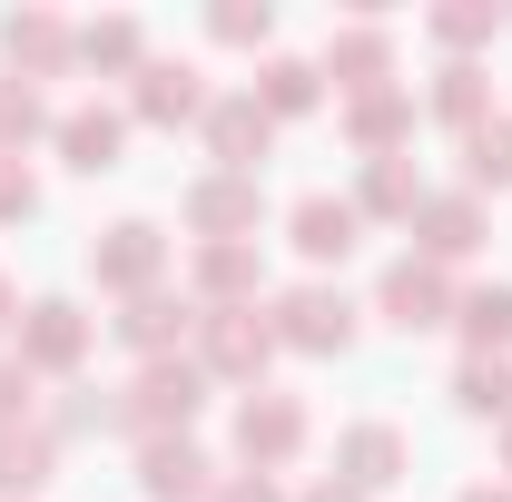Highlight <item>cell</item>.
<instances>
[{
	"label": "cell",
	"instance_id": "cell-6",
	"mask_svg": "<svg viewBox=\"0 0 512 502\" xmlns=\"http://www.w3.org/2000/svg\"><path fill=\"white\" fill-rule=\"evenodd\" d=\"M89 276H99L109 296H148V286L168 276V227H148V217H119V227L89 247Z\"/></svg>",
	"mask_w": 512,
	"mask_h": 502
},
{
	"label": "cell",
	"instance_id": "cell-8",
	"mask_svg": "<svg viewBox=\"0 0 512 502\" xmlns=\"http://www.w3.org/2000/svg\"><path fill=\"white\" fill-rule=\"evenodd\" d=\"M207 69L197 60H148L138 79H128V119H148V128H188V119H207Z\"/></svg>",
	"mask_w": 512,
	"mask_h": 502
},
{
	"label": "cell",
	"instance_id": "cell-4",
	"mask_svg": "<svg viewBox=\"0 0 512 502\" xmlns=\"http://www.w3.org/2000/svg\"><path fill=\"white\" fill-rule=\"evenodd\" d=\"M375 315L394 335H434V325H453V276L434 256H394L384 286H375Z\"/></svg>",
	"mask_w": 512,
	"mask_h": 502
},
{
	"label": "cell",
	"instance_id": "cell-11",
	"mask_svg": "<svg viewBox=\"0 0 512 502\" xmlns=\"http://www.w3.org/2000/svg\"><path fill=\"white\" fill-rule=\"evenodd\" d=\"M197 315H207L197 296H168V286H148V296H128L109 325H119V345H128V355H148V365H158V355H178V345L197 335Z\"/></svg>",
	"mask_w": 512,
	"mask_h": 502
},
{
	"label": "cell",
	"instance_id": "cell-28",
	"mask_svg": "<svg viewBox=\"0 0 512 502\" xmlns=\"http://www.w3.org/2000/svg\"><path fill=\"white\" fill-rule=\"evenodd\" d=\"M40 128H60V109H50L30 79H10V69H0V158H20Z\"/></svg>",
	"mask_w": 512,
	"mask_h": 502
},
{
	"label": "cell",
	"instance_id": "cell-25",
	"mask_svg": "<svg viewBox=\"0 0 512 502\" xmlns=\"http://www.w3.org/2000/svg\"><path fill=\"white\" fill-rule=\"evenodd\" d=\"M453 404H463L473 424H483V414L512 424V355H463V365H453Z\"/></svg>",
	"mask_w": 512,
	"mask_h": 502
},
{
	"label": "cell",
	"instance_id": "cell-34",
	"mask_svg": "<svg viewBox=\"0 0 512 502\" xmlns=\"http://www.w3.org/2000/svg\"><path fill=\"white\" fill-rule=\"evenodd\" d=\"M217 502H286V493H276V473H237V483H217Z\"/></svg>",
	"mask_w": 512,
	"mask_h": 502
},
{
	"label": "cell",
	"instance_id": "cell-35",
	"mask_svg": "<svg viewBox=\"0 0 512 502\" xmlns=\"http://www.w3.org/2000/svg\"><path fill=\"white\" fill-rule=\"evenodd\" d=\"M306 502H365V493H355V483H316Z\"/></svg>",
	"mask_w": 512,
	"mask_h": 502
},
{
	"label": "cell",
	"instance_id": "cell-22",
	"mask_svg": "<svg viewBox=\"0 0 512 502\" xmlns=\"http://www.w3.org/2000/svg\"><path fill=\"white\" fill-rule=\"evenodd\" d=\"M434 119L473 138V128L493 119V69H483V60H444V69H434Z\"/></svg>",
	"mask_w": 512,
	"mask_h": 502
},
{
	"label": "cell",
	"instance_id": "cell-13",
	"mask_svg": "<svg viewBox=\"0 0 512 502\" xmlns=\"http://www.w3.org/2000/svg\"><path fill=\"white\" fill-rule=\"evenodd\" d=\"M138 493L148 502H217V463L188 434H148L138 443Z\"/></svg>",
	"mask_w": 512,
	"mask_h": 502
},
{
	"label": "cell",
	"instance_id": "cell-31",
	"mask_svg": "<svg viewBox=\"0 0 512 502\" xmlns=\"http://www.w3.org/2000/svg\"><path fill=\"white\" fill-rule=\"evenodd\" d=\"M207 30H217L227 50H256V40L276 30V10H266V0H217V10H207Z\"/></svg>",
	"mask_w": 512,
	"mask_h": 502
},
{
	"label": "cell",
	"instance_id": "cell-2",
	"mask_svg": "<svg viewBox=\"0 0 512 502\" xmlns=\"http://www.w3.org/2000/svg\"><path fill=\"white\" fill-rule=\"evenodd\" d=\"M355 296L335 286V276H306V286H286L276 296V345H296V355H345L355 345Z\"/></svg>",
	"mask_w": 512,
	"mask_h": 502
},
{
	"label": "cell",
	"instance_id": "cell-9",
	"mask_svg": "<svg viewBox=\"0 0 512 502\" xmlns=\"http://www.w3.org/2000/svg\"><path fill=\"white\" fill-rule=\"evenodd\" d=\"M256 217H266V197H256V178H237V168H207L188 188V227L207 237V247H247Z\"/></svg>",
	"mask_w": 512,
	"mask_h": 502
},
{
	"label": "cell",
	"instance_id": "cell-32",
	"mask_svg": "<svg viewBox=\"0 0 512 502\" xmlns=\"http://www.w3.org/2000/svg\"><path fill=\"white\" fill-rule=\"evenodd\" d=\"M30 394H40V375H30L20 355H0V434H10V424H30Z\"/></svg>",
	"mask_w": 512,
	"mask_h": 502
},
{
	"label": "cell",
	"instance_id": "cell-36",
	"mask_svg": "<svg viewBox=\"0 0 512 502\" xmlns=\"http://www.w3.org/2000/svg\"><path fill=\"white\" fill-rule=\"evenodd\" d=\"M10 315H20V286H10V276H0V335H10Z\"/></svg>",
	"mask_w": 512,
	"mask_h": 502
},
{
	"label": "cell",
	"instance_id": "cell-16",
	"mask_svg": "<svg viewBox=\"0 0 512 502\" xmlns=\"http://www.w3.org/2000/svg\"><path fill=\"white\" fill-rule=\"evenodd\" d=\"M50 138H60V158L79 168V178H109L119 148H128V109H109V99H69Z\"/></svg>",
	"mask_w": 512,
	"mask_h": 502
},
{
	"label": "cell",
	"instance_id": "cell-7",
	"mask_svg": "<svg viewBox=\"0 0 512 502\" xmlns=\"http://www.w3.org/2000/svg\"><path fill=\"white\" fill-rule=\"evenodd\" d=\"M0 50H10V79H69L79 69V30H69L60 10H10L0 20Z\"/></svg>",
	"mask_w": 512,
	"mask_h": 502
},
{
	"label": "cell",
	"instance_id": "cell-37",
	"mask_svg": "<svg viewBox=\"0 0 512 502\" xmlns=\"http://www.w3.org/2000/svg\"><path fill=\"white\" fill-rule=\"evenodd\" d=\"M463 502H512V483H473V493H463Z\"/></svg>",
	"mask_w": 512,
	"mask_h": 502
},
{
	"label": "cell",
	"instance_id": "cell-29",
	"mask_svg": "<svg viewBox=\"0 0 512 502\" xmlns=\"http://www.w3.org/2000/svg\"><path fill=\"white\" fill-rule=\"evenodd\" d=\"M424 30H434V40H444L453 60H473V50H483V40H503V10H493V0H444V10H434V20H424Z\"/></svg>",
	"mask_w": 512,
	"mask_h": 502
},
{
	"label": "cell",
	"instance_id": "cell-27",
	"mask_svg": "<svg viewBox=\"0 0 512 502\" xmlns=\"http://www.w3.org/2000/svg\"><path fill=\"white\" fill-rule=\"evenodd\" d=\"M316 99H325V69L316 60H266V69H256V109H266V119H306Z\"/></svg>",
	"mask_w": 512,
	"mask_h": 502
},
{
	"label": "cell",
	"instance_id": "cell-5",
	"mask_svg": "<svg viewBox=\"0 0 512 502\" xmlns=\"http://www.w3.org/2000/svg\"><path fill=\"white\" fill-rule=\"evenodd\" d=\"M306 434H316V424H306L296 394H266V384H256L247 404H237V453H247V473H286V463L306 453Z\"/></svg>",
	"mask_w": 512,
	"mask_h": 502
},
{
	"label": "cell",
	"instance_id": "cell-24",
	"mask_svg": "<svg viewBox=\"0 0 512 502\" xmlns=\"http://www.w3.org/2000/svg\"><path fill=\"white\" fill-rule=\"evenodd\" d=\"M50 463H60L50 424H10V434H0V502L40 493V483H50Z\"/></svg>",
	"mask_w": 512,
	"mask_h": 502
},
{
	"label": "cell",
	"instance_id": "cell-38",
	"mask_svg": "<svg viewBox=\"0 0 512 502\" xmlns=\"http://www.w3.org/2000/svg\"><path fill=\"white\" fill-rule=\"evenodd\" d=\"M503 463H512V424H503Z\"/></svg>",
	"mask_w": 512,
	"mask_h": 502
},
{
	"label": "cell",
	"instance_id": "cell-19",
	"mask_svg": "<svg viewBox=\"0 0 512 502\" xmlns=\"http://www.w3.org/2000/svg\"><path fill=\"white\" fill-rule=\"evenodd\" d=\"M404 463H414V453H404V434H394V424H345V434H335V473H345L355 493H384Z\"/></svg>",
	"mask_w": 512,
	"mask_h": 502
},
{
	"label": "cell",
	"instance_id": "cell-1",
	"mask_svg": "<svg viewBox=\"0 0 512 502\" xmlns=\"http://www.w3.org/2000/svg\"><path fill=\"white\" fill-rule=\"evenodd\" d=\"M197 404H207V365L197 355H158V365H138V384L119 394V434H188Z\"/></svg>",
	"mask_w": 512,
	"mask_h": 502
},
{
	"label": "cell",
	"instance_id": "cell-12",
	"mask_svg": "<svg viewBox=\"0 0 512 502\" xmlns=\"http://www.w3.org/2000/svg\"><path fill=\"white\" fill-rule=\"evenodd\" d=\"M207 148H217V168H237V178H256V158H266V148H276V119H266V109H256V89H217V99H207Z\"/></svg>",
	"mask_w": 512,
	"mask_h": 502
},
{
	"label": "cell",
	"instance_id": "cell-14",
	"mask_svg": "<svg viewBox=\"0 0 512 502\" xmlns=\"http://www.w3.org/2000/svg\"><path fill=\"white\" fill-rule=\"evenodd\" d=\"M79 355H89V315L69 306V296L20 306V365H30V375H69Z\"/></svg>",
	"mask_w": 512,
	"mask_h": 502
},
{
	"label": "cell",
	"instance_id": "cell-17",
	"mask_svg": "<svg viewBox=\"0 0 512 502\" xmlns=\"http://www.w3.org/2000/svg\"><path fill=\"white\" fill-rule=\"evenodd\" d=\"M345 138H355L365 158H404V138H414V89H404V79L345 89Z\"/></svg>",
	"mask_w": 512,
	"mask_h": 502
},
{
	"label": "cell",
	"instance_id": "cell-26",
	"mask_svg": "<svg viewBox=\"0 0 512 502\" xmlns=\"http://www.w3.org/2000/svg\"><path fill=\"white\" fill-rule=\"evenodd\" d=\"M453 325L473 355H512V286H463L453 296Z\"/></svg>",
	"mask_w": 512,
	"mask_h": 502
},
{
	"label": "cell",
	"instance_id": "cell-20",
	"mask_svg": "<svg viewBox=\"0 0 512 502\" xmlns=\"http://www.w3.org/2000/svg\"><path fill=\"white\" fill-rule=\"evenodd\" d=\"M79 69H99V79H138V69H148V30H138L128 10L89 20V30H79Z\"/></svg>",
	"mask_w": 512,
	"mask_h": 502
},
{
	"label": "cell",
	"instance_id": "cell-3",
	"mask_svg": "<svg viewBox=\"0 0 512 502\" xmlns=\"http://www.w3.org/2000/svg\"><path fill=\"white\" fill-rule=\"evenodd\" d=\"M266 355H276V315L266 306H207L197 315V365H207V384H256L266 375Z\"/></svg>",
	"mask_w": 512,
	"mask_h": 502
},
{
	"label": "cell",
	"instance_id": "cell-33",
	"mask_svg": "<svg viewBox=\"0 0 512 502\" xmlns=\"http://www.w3.org/2000/svg\"><path fill=\"white\" fill-rule=\"evenodd\" d=\"M40 207V178H30V158H0V217H30Z\"/></svg>",
	"mask_w": 512,
	"mask_h": 502
},
{
	"label": "cell",
	"instance_id": "cell-21",
	"mask_svg": "<svg viewBox=\"0 0 512 502\" xmlns=\"http://www.w3.org/2000/svg\"><path fill=\"white\" fill-rule=\"evenodd\" d=\"M424 168L414 158H365V188H355V217H404L414 227V207H424Z\"/></svg>",
	"mask_w": 512,
	"mask_h": 502
},
{
	"label": "cell",
	"instance_id": "cell-18",
	"mask_svg": "<svg viewBox=\"0 0 512 502\" xmlns=\"http://www.w3.org/2000/svg\"><path fill=\"white\" fill-rule=\"evenodd\" d=\"M483 247V197L473 188H444L414 207V256H434V266H463V256Z\"/></svg>",
	"mask_w": 512,
	"mask_h": 502
},
{
	"label": "cell",
	"instance_id": "cell-23",
	"mask_svg": "<svg viewBox=\"0 0 512 502\" xmlns=\"http://www.w3.org/2000/svg\"><path fill=\"white\" fill-rule=\"evenodd\" d=\"M188 296L197 306H256V247H197Z\"/></svg>",
	"mask_w": 512,
	"mask_h": 502
},
{
	"label": "cell",
	"instance_id": "cell-30",
	"mask_svg": "<svg viewBox=\"0 0 512 502\" xmlns=\"http://www.w3.org/2000/svg\"><path fill=\"white\" fill-rule=\"evenodd\" d=\"M463 188H512V119H483L473 138H463Z\"/></svg>",
	"mask_w": 512,
	"mask_h": 502
},
{
	"label": "cell",
	"instance_id": "cell-10",
	"mask_svg": "<svg viewBox=\"0 0 512 502\" xmlns=\"http://www.w3.org/2000/svg\"><path fill=\"white\" fill-rule=\"evenodd\" d=\"M286 237H296V256H306V266H345V256H355V237H365V217H355V197L306 188L296 207H286Z\"/></svg>",
	"mask_w": 512,
	"mask_h": 502
},
{
	"label": "cell",
	"instance_id": "cell-15",
	"mask_svg": "<svg viewBox=\"0 0 512 502\" xmlns=\"http://www.w3.org/2000/svg\"><path fill=\"white\" fill-rule=\"evenodd\" d=\"M316 69L335 89H384V79H394V20H335Z\"/></svg>",
	"mask_w": 512,
	"mask_h": 502
}]
</instances>
